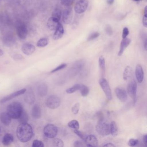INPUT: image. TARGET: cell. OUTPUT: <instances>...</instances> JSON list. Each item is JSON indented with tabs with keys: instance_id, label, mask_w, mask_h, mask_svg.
<instances>
[{
	"instance_id": "cell-1",
	"label": "cell",
	"mask_w": 147,
	"mask_h": 147,
	"mask_svg": "<svg viewBox=\"0 0 147 147\" xmlns=\"http://www.w3.org/2000/svg\"><path fill=\"white\" fill-rule=\"evenodd\" d=\"M33 133L32 127L27 123H21L17 128V137L22 142H27L30 141L32 138Z\"/></svg>"
},
{
	"instance_id": "cell-2",
	"label": "cell",
	"mask_w": 147,
	"mask_h": 147,
	"mask_svg": "<svg viewBox=\"0 0 147 147\" xmlns=\"http://www.w3.org/2000/svg\"><path fill=\"white\" fill-rule=\"evenodd\" d=\"M22 105L18 101H14L7 107L6 112L11 118L18 119L23 110Z\"/></svg>"
},
{
	"instance_id": "cell-3",
	"label": "cell",
	"mask_w": 147,
	"mask_h": 147,
	"mask_svg": "<svg viewBox=\"0 0 147 147\" xmlns=\"http://www.w3.org/2000/svg\"><path fill=\"white\" fill-rule=\"evenodd\" d=\"M97 133L101 136L105 137L110 134V124L103 118L99 120L96 126Z\"/></svg>"
},
{
	"instance_id": "cell-4",
	"label": "cell",
	"mask_w": 147,
	"mask_h": 147,
	"mask_svg": "<svg viewBox=\"0 0 147 147\" xmlns=\"http://www.w3.org/2000/svg\"><path fill=\"white\" fill-rule=\"evenodd\" d=\"M44 133L48 138H55L58 133V128L55 125L49 124L44 127Z\"/></svg>"
},
{
	"instance_id": "cell-5",
	"label": "cell",
	"mask_w": 147,
	"mask_h": 147,
	"mask_svg": "<svg viewBox=\"0 0 147 147\" xmlns=\"http://www.w3.org/2000/svg\"><path fill=\"white\" fill-rule=\"evenodd\" d=\"M61 103L60 98L56 95H51L48 97L46 101L47 107L51 109H55L60 106Z\"/></svg>"
},
{
	"instance_id": "cell-6",
	"label": "cell",
	"mask_w": 147,
	"mask_h": 147,
	"mask_svg": "<svg viewBox=\"0 0 147 147\" xmlns=\"http://www.w3.org/2000/svg\"><path fill=\"white\" fill-rule=\"evenodd\" d=\"M137 84L135 80L131 81L128 83L127 88V93L132 100L135 101L136 98Z\"/></svg>"
},
{
	"instance_id": "cell-7",
	"label": "cell",
	"mask_w": 147,
	"mask_h": 147,
	"mask_svg": "<svg viewBox=\"0 0 147 147\" xmlns=\"http://www.w3.org/2000/svg\"><path fill=\"white\" fill-rule=\"evenodd\" d=\"M99 84L107 99L111 100L112 99L111 90L108 82L105 78H101L99 80Z\"/></svg>"
},
{
	"instance_id": "cell-8",
	"label": "cell",
	"mask_w": 147,
	"mask_h": 147,
	"mask_svg": "<svg viewBox=\"0 0 147 147\" xmlns=\"http://www.w3.org/2000/svg\"><path fill=\"white\" fill-rule=\"evenodd\" d=\"M88 6V0H80L75 5V11L78 14H81L86 11Z\"/></svg>"
},
{
	"instance_id": "cell-9",
	"label": "cell",
	"mask_w": 147,
	"mask_h": 147,
	"mask_svg": "<svg viewBox=\"0 0 147 147\" xmlns=\"http://www.w3.org/2000/svg\"><path fill=\"white\" fill-rule=\"evenodd\" d=\"M24 96V100L26 103L29 105H32L35 101V95L31 88L26 89Z\"/></svg>"
},
{
	"instance_id": "cell-10",
	"label": "cell",
	"mask_w": 147,
	"mask_h": 147,
	"mask_svg": "<svg viewBox=\"0 0 147 147\" xmlns=\"http://www.w3.org/2000/svg\"><path fill=\"white\" fill-rule=\"evenodd\" d=\"M26 88H23V89H21V90L16 91V92H14L13 93L11 94H9V95H7V96H5L3 98L1 99L0 100V103L1 104H3V103H5L7 101L11 100L16 98V97L20 96V95L24 94L26 91Z\"/></svg>"
},
{
	"instance_id": "cell-11",
	"label": "cell",
	"mask_w": 147,
	"mask_h": 147,
	"mask_svg": "<svg viewBox=\"0 0 147 147\" xmlns=\"http://www.w3.org/2000/svg\"><path fill=\"white\" fill-rule=\"evenodd\" d=\"M115 93L117 98L123 103H124L128 99L127 92L125 89L119 87L115 88Z\"/></svg>"
},
{
	"instance_id": "cell-12",
	"label": "cell",
	"mask_w": 147,
	"mask_h": 147,
	"mask_svg": "<svg viewBox=\"0 0 147 147\" xmlns=\"http://www.w3.org/2000/svg\"><path fill=\"white\" fill-rule=\"evenodd\" d=\"M73 17V11L71 8H68L64 10L63 14V21L66 24H70Z\"/></svg>"
},
{
	"instance_id": "cell-13",
	"label": "cell",
	"mask_w": 147,
	"mask_h": 147,
	"mask_svg": "<svg viewBox=\"0 0 147 147\" xmlns=\"http://www.w3.org/2000/svg\"><path fill=\"white\" fill-rule=\"evenodd\" d=\"M28 30L25 25H20L17 28V33L19 37L21 39H25L28 35Z\"/></svg>"
},
{
	"instance_id": "cell-14",
	"label": "cell",
	"mask_w": 147,
	"mask_h": 147,
	"mask_svg": "<svg viewBox=\"0 0 147 147\" xmlns=\"http://www.w3.org/2000/svg\"><path fill=\"white\" fill-rule=\"evenodd\" d=\"M4 44L7 47H11L13 46L16 42L15 37L11 34H7L4 36L3 38Z\"/></svg>"
},
{
	"instance_id": "cell-15",
	"label": "cell",
	"mask_w": 147,
	"mask_h": 147,
	"mask_svg": "<svg viewBox=\"0 0 147 147\" xmlns=\"http://www.w3.org/2000/svg\"><path fill=\"white\" fill-rule=\"evenodd\" d=\"M22 52L26 55H31L36 50V48L33 45L30 43H25L21 48Z\"/></svg>"
},
{
	"instance_id": "cell-16",
	"label": "cell",
	"mask_w": 147,
	"mask_h": 147,
	"mask_svg": "<svg viewBox=\"0 0 147 147\" xmlns=\"http://www.w3.org/2000/svg\"><path fill=\"white\" fill-rule=\"evenodd\" d=\"M86 145L88 147H97L98 146V139L93 135L87 136L85 140Z\"/></svg>"
},
{
	"instance_id": "cell-17",
	"label": "cell",
	"mask_w": 147,
	"mask_h": 147,
	"mask_svg": "<svg viewBox=\"0 0 147 147\" xmlns=\"http://www.w3.org/2000/svg\"><path fill=\"white\" fill-rule=\"evenodd\" d=\"M135 74L137 81L139 83H142L143 80L144 74L142 67L140 64H138L136 66Z\"/></svg>"
},
{
	"instance_id": "cell-18",
	"label": "cell",
	"mask_w": 147,
	"mask_h": 147,
	"mask_svg": "<svg viewBox=\"0 0 147 147\" xmlns=\"http://www.w3.org/2000/svg\"><path fill=\"white\" fill-rule=\"evenodd\" d=\"M64 34V29L63 26L60 23L58 24L57 27L55 30V32L53 35L54 40H58L62 37Z\"/></svg>"
},
{
	"instance_id": "cell-19",
	"label": "cell",
	"mask_w": 147,
	"mask_h": 147,
	"mask_svg": "<svg viewBox=\"0 0 147 147\" xmlns=\"http://www.w3.org/2000/svg\"><path fill=\"white\" fill-rule=\"evenodd\" d=\"M131 42V39L127 38V37L125 38H123V40L121 41V44H120V49L118 53V55L119 56H120L123 55L124 51H125L126 48L130 44Z\"/></svg>"
},
{
	"instance_id": "cell-20",
	"label": "cell",
	"mask_w": 147,
	"mask_h": 147,
	"mask_svg": "<svg viewBox=\"0 0 147 147\" xmlns=\"http://www.w3.org/2000/svg\"><path fill=\"white\" fill-rule=\"evenodd\" d=\"M37 91L38 94L39 96L42 97H44L48 94V86L45 83H41L38 86Z\"/></svg>"
},
{
	"instance_id": "cell-21",
	"label": "cell",
	"mask_w": 147,
	"mask_h": 147,
	"mask_svg": "<svg viewBox=\"0 0 147 147\" xmlns=\"http://www.w3.org/2000/svg\"><path fill=\"white\" fill-rule=\"evenodd\" d=\"M32 116L35 119L40 118L42 116V111L39 105L36 104L33 106L32 110Z\"/></svg>"
},
{
	"instance_id": "cell-22",
	"label": "cell",
	"mask_w": 147,
	"mask_h": 147,
	"mask_svg": "<svg viewBox=\"0 0 147 147\" xmlns=\"http://www.w3.org/2000/svg\"><path fill=\"white\" fill-rule=\"evenodd\" d=\"M59 23V21H58L57 20L53 17H51L48 20L47 22V26L50 30H55Z\"/></svg>"
},
{
	"instance_id": "cell-23",
	"label": "cell",
	"mask_w": 147,
	"mask_h": 147,
	"mask_svg": "<svg viewBox=\"0 0 147 147\" xmlns=\"http://www.w3.org/2000/svg\"><path fill=\"white\" fill-rule=\"evenodd\" d=\"M0 120L6 126H8L11 122V118L7 112H2L0 115Z\"/></svg>"
},
{
	"instance_id": "cell-24",
	"label": "cell",
	"mask_w": 147,
	"mask_h": 147,
	"mask_svg": "<svg viewBox=\"0 0 147 147\" xmlns=\"http://www.w3.org/2000/svg\"><path fill=\"white\" fill-rule=\"evenodd\" d=\"M14 141L13 136L10 133H7L3 137L2 143L5 146H8L11 144Z\"/></svg>"
},
{
	"instance_id": "cell-25",
	"label": "cell",
	"mask_w": 147,
	"mask_h": 147,
	"mask_svg": "<svg viewBox=\"0 0 147 147\" xmlns=\"http://www.w3.org/2000/svg\"><path fill=\"white\" fill-rule=\"evenodd\" d=\"M132 75V69L129 66H127L125 67L124 71L123 73V78L124 80L127 81L128 79L131 77Z\"/></svg>"
},
{
	"instance_id": "cell-26",
	"label": "cell",
	"mask_w": 147,
	"mask_h": 147,
	"mask_svg": "<svg viewBox=\"0 0 147 147\" xmlns=\"http://www.w3.org/2000/svg\"><path fill=\"white\" fill-rule=\"evenodd\" d=\"M18 119V121L20 123H27L29 120V115L27 112L23 109V111Z\"/></svg>"
},
{
	"instance_id": "cell-27",
	"label": "cell",
	"mask_w": 147,
	"mask_h": 147,
	"mask_svg": "<svg viewBox=\"0 0 147 147\" xmlns=\"http://www.w3.org/2000/svg\"><path fill=\"white\" fill-rule=\"evenodd\" d=\"M110 133L113 137L117 136L118 134L117 125L114 121H112L110 124Z\"/></svg>"
},
{
	"instance_id": "cell-28",
	"label": "cell",
	"mask_w": 147,
	"mask_h": 147,
	"mask_svg": "<svg viewBox=\"0 0 147 147\" xmlns=\"http://www.w3.org/2000/svg\"><path fill=\"white\" fill-rule=\"evenodd\" d=\"M99 66L102 72V74H105V58L103 56H100L99 58Z\"/></svg>"
},
{
	"instance_id": "cell-29",
	"label": "cell",
	"mask_w": 147,
	"mask_h": 147,
	"mask_svg": "<svg viewBox=\"0 0 147 147\" xmlns=\"http://www.w3.org/2000/svg\"><path fill=\"white\" fill-rule=\"evenodd\" d=\"M81 94L83 97H86L88 95L89 92V88L86 85L81 84L80 89Z\"/></svg>"
},
{
	"instance_id": "cell-30",
	"label": "cell",
	"mask_w": 147,
	"mask_h": 147,
	"mask_svg": "<svg viewBox=\"0 0 147 147\" xmlns=\"http://www.w3.org/2000/svg\"><path fill=\"white\" fill-rule=\"evenodd\" d=\"M68 126L74 130L79 129L80 128V124L78 121L74 119L69 122L68 123Z\"/></svg>"
},
{
	"instance_id": "cell-31",
	"label": "cell",
	"mask_w": 147,
	"mask_h": 147,
	"mask_svg": "<svg viewBox=\"0 0 147 147\" xmlns=\"http://www.w3.org/2000/svg\"><path fill=\"white\" fill-rule=\"evenodd\" d=\"M49 44V40L46 38H42L39 39L37 43V46L39 48H44Z\"/></svg>"
},
{
	"instance_id": "cell-32",
	"label": "cell",
	"mask_w": 147,
	"mask_h": 147,
	"mask_svg": "<svg viewBox=\"0 0 147 147\" xmlns=\"http://www.w3.org/2000/svg\"><path fill=\"white\" fill-rule=\"evenodd\" d=\"M81 84H76L71 87L67 88L66 90V92L68 94L74 93L76 91L79 90Z\"/></svg>"
},
{
	"instance_id": "cell-33",
	"label": "cell",
	"mask_w": 147,
	"mask_h": 147,
	"mask_svg": "<svg viewBox=\"0 0 147 147\" xmlns=\"http://www.w3.org/2000/svg\"><path fill=\"white\" fill-rule=\"evenodd\" d=\"M61 14L62 13L61 10L58 8H56L52 13V17L56 19L58 21H60L61 17Z\"/></svg>"
},
{
	"instance_id": "cell-34",
	"label": "cell",
	"mask_w": 147,
	"mask_h": 147,
	"mask_svg": "<svg viewBox=\"0 0 147 147\" xmlns=\"http://www.w3.org/2000/svg\"><path fill=\"white\" fill-rule=\"evenodd\" d=\"M52 144L55 147H63L64 146L62 140L58 138H55L52 141Z\"/></svg>"
},
{
	"instance_id": "cell-35",
	"label": "cell",
	"mask_w": 147,
	"mask_h": 147,
	"mask_svg": "<svg viewBox=\"0 0 147 147\" xmlns=\"http://www.w3.org/2000/svg\"><path fill=\"white\" fill-rule=\"evenodd\" d=\"M74 132L81 139L85 140L86 137L87 136L82 131L79 130V129L74 130Z\"/></svg>"
},
{
	"instance_id": "cell-36",
	"label": "cell",
	"mask_w": 147,
	"mask_h": 147,
	"mask_svg": "<svg viewBox=\"0 0 147 147\" xmlns=\"http://www.w3.org/2000/svg\"><path fill=\"white\" fill-rule=\"evenodd\" d=\"M138 144H139L138 140L135 138H131L128 142V145L130 147H135L137 146Z\"/></svg>"
},
{
	"instance_id": "cell-37",
	"label": "cell",
	"mask_w": 147,
	"mask_h": 147,
	"mask_svg": "<svg viewBox=\"0 0 147 147\" xmlns=\"http://www.w3.org/2000/svg\"><path fill=\"white\" fill-rule=\"evenodd\" d=\"M80 103L79 102L76 103L72 108V112L74 114L76 115L78 114L79 113V111H80Z\"/></svg>"
},
{
	"instance_id": "cell-38",
	"label": "cell",
	"mask_w": 147,
	"mask_h": 147,
	"mask_svg": "<svg viewBox=\"0 0 147 147\" xmlns=\"http://www.w3.org/2000/svg\"><path fill=\"white\" fill-rule=\"evenodd\" d=\"M32 147H44V144L42 141L36 139L33 141V143H32Z\"/></svg>"
},
{
	"instance_id": "cell-39",
	"label": "cell",
	"mask_w": 147,
	"mask_h": 147,
	"mask_svg": "<svg viewBox=\"0 0 147 147\" xmlns=\"http://www.w3.org/2000/svg\"><path fill=\"white\" fill-rule=\"evenodd\" d=\"M100 33L98 32H93L92 34H90L88 37L87 38L88 41H91L94 40L99 36Z\"/></svg>"
},
{
	"instance_id": "cell-40",
	"label": "cell",
	"mask_w": 147,
	"mask_h": 147,
	"mask_svg": "<svg viewBox=\"0 0 147 147\" xmlns=\"http://www.w3.org/2000/svg\"><path fill=\"white\" fill-rule=\"evenodd\" d=\"M67 63H62V64H61V65H59L58 67H56L53 70H51V73H55V72H57V71H59V70H61V69L65 68L67 67Z\"/></svg>"
},
{
	"instance_id": "cell-41",
	"label": "cell",
	"mask_w": 147,
	"mask_h": 147,
	"mask_svg": "<svg viewBox=\"0 0 147 147\" xmlns=\"http://www.w3.org/2000/svg\"><path fill=\"white\" fill-rule=\"evenodd\" d=\"M62 5L65 6L69 7L74 3V0H61Z\"/></svg>"
},
{
	"instance_id": "cell-42",
	"label": "cell",
	"mask_w": 147,
	"mask_h": 147,
	"mask_svg": "<svg viewBox=\"0 0 147 147\" xmlns=\"http://www.w3.org/2000/svg\"><path fill=\"white\" fill-rule=\"evenodd\" d=\"M129 34V30L127 27H125L122 33V38H125L127 37Z\"/></svg>"
},
{
	"instance_id": "cell-43",
	"label": "cell",
	"mask_w": 147,
	"mask_h": 147,
	"mask_svg": "<svg viewBox=\"0 0 147 147\" xmlns=\"http://www.w3.org/2000/svg\"><path fill=\"white\" fill-rule=\"evenodd\" d=\"M106 32L108 35H111L113 33V30L111 27L110 25H107L106 26L105 28Z\"/></svg>"
},
{
	"instance_id": "cell-44",
	"label": "cell",
	"mask_w": 147,
	"mask_h": 147,
	"mask_svg": "<svg viewBox=\"0 0 147 147\" xmlns=\"http://www.w3.org/2000/svg\"><path fill=\"white\" fill-rule=\"evenodd\" d=\"M74 147H83L84 146L83 143L80 141H76L74 143Z\"/></svg>"
},
{
	"instance_id": "cell-45",
	"label": "cell",
	"mask_w": 147,
	"mask_h": 147,
	"mask_svg": "<svg viewBox=\"0 0 147 147\" xmlns=\"http://www.w3.org/2000/svg\"><path fill=\"white\" fill-rule=\"evenodd\" d=\"M143 25L145 27H147V16L144 15L142 19Z\"/></svg>"
},
{
	"instance_id": "cell-46",
	"label": "cell",
	"mask_w": 147,
	"mask_h": 147,
	"mask_svg": "<svg viewBox=\"0 0 147 147\" xmlns=\"http://www.w3.org/2000/svg\"><path fill=\"white\" fill-rule=\"evenodd\" d=\"M143 142L144 144V146H147V135H144L143 137Z\"/></svg>"
},
{
	"instance_id": "cell-47",
	"label": "cell",
	"mask_w": 147,
	"mask_h": 147,
	"mask_svg": "<svg viewBox=\"0 0 147 147\" xmlns=\"http://www.w3.org/2000/svg\"><path fill=\"white\" fill-rule=\"evenodd\" d=\"M23 58V57L21 55H16L14 57V59L16 60H22Z\"/></svg>"
},
{
	"instance_id": "cell-48",
	"label": "cell",
	"mask_w": 147,
	"mask_h": 147,
	"mask_svg": "<svg viewBox=\"0 0 147 147\" xmlns=\"http://www.w3.org/2000/svg\"><path fill=\"white\" fill-rule=\"evenodd\" d=\"M104 147H115V145H114L113 144L111 143H108L106 144L105 145H104Z\"/></svg>"
},
{
	"instance_id": "cell-49",
	"label": "cell",
	"mask_w": 147,
	"mask_h": 147,
	"mask_svg": "<svg viewBox=\"0 0 147 147\" xmlns=\"http://www.w3.org/2000/svg\"><path fill=\"white\" fill-rule=\"evenodd\" d=\"M114 0H107V4H109V5H112V4H113V2H114Z\"/></svg>"
},
{
	"instance_id": "cell-50",
	"label": "cell",
	"mask_w": 147,
	"mask_h": 147,
	"mask_svg": "<svg viewBox=\"0 0 147 147\" xmlns=\"http://www.w3.org/2000/svg\"><path fill=\"white\" fill-rule=\"evenodd\" d=\"M144 16H147V6L145 7V8L144 9Z\"/></svg>"
},
{
	"instance_id": "cell-51",
	"label": "cell",
	"mask_w": 147,
	"mask_h": 147,
	"mask_svg": "<svg viewBox=\"0 0 147 147\" xmlns=\"http://www.w3.org/2000/svg\"><path fill=\"white\" fill-rule=\"evenodd\" d=\"M3 54H4V52H3V51L0 49V57L2 56Z\"/></svg>"
},
{
	"instance_id": "cell-52",
	"label": "cell",
	"mask_w": 147,
	"mask_h": 147,
	"mask_svg": "<svg viewBox=\"0 0 147 147\" xmlns=\"http://www.w3.org/2000/svg\"><path fill=\"white\" fill-rule=\"evenodd\" d=\"M132 1H141V0H132Z\"/></svg>"
},
{
	"instance_id": "cell-53",
	"label": "cell",
	"mask_w": 147,
	"mask_h": 147,
	"mask_svg": "<svg viewBox=\"0 0 147 147\" xmlns=\"http://www.w3.org/2000/svg\"><path fill=\"white\" fill-rule=\"evenodd\" d=\"M0 131H1V127H0Z\"/></svg>"
}]
</instances>
